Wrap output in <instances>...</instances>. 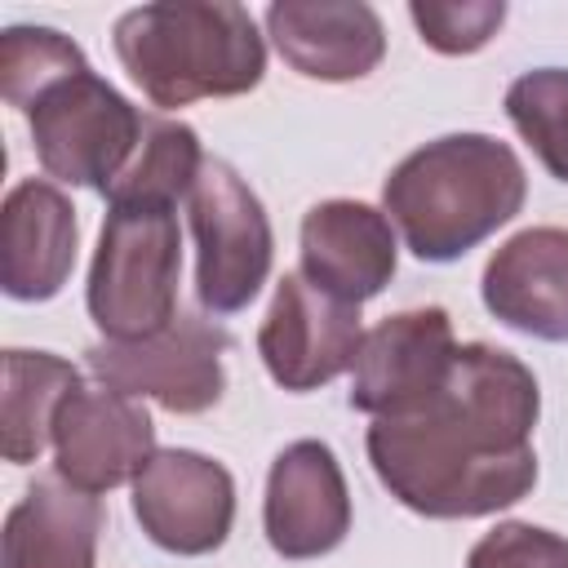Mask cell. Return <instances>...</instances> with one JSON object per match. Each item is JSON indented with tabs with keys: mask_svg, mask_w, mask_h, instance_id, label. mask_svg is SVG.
<instances>
[{
	"mask_svg": "<svg viewBox=\"0 0 568 568\" xmlns=\"http://www.w3.org/2000/svg\"><path fill=\"white\" fill-rule=\"evenodd\" d=\"M537 413L532 368L501 346L466 342L444 386L417 408L373 417L364 444L399 506L426 519H479L532 493Z\"/></svg>",
	"mask_w": 568,
	"mask_h": 568,
	"instance_id": "1",
	"label": "cell"
},
{
	"mask_svg": "<svg viewBox=\"0 0 568 568\" xmlns=\"http://www.w3.org/2000/svg\"><path fill=\"white\" fill-rule=\"evenodd\" d=\"M528 195L524 160L488 133H448L404 155L382 209L422 262H457L497 226H506Z\"/></svg>",
	"mask_w": 568,
	"mask_h": 568,
	"instance_id": "2",
	"label": "cell"
},
{
	"mask_svg": "<svg viewBox=\"0 0 568 568\" xmlns=\"http://www.w3.org/2000/svg\"><path fill=\"white\" fill-rule=\"evenodd\" d=\"M115 58L151 106L178 111L200 98H240L266 75V40L244 4L164 0L115 18Z\"/></svg>",
	"mask_w": 568,
	"mask_h": 568,
	"instance_id": "3",
	"label": "cell"
},
{
	"mask_svg": "<svg viewBox=\"0 0 568 568\" xmlns=\"http://www.w3.org/2000/svg\"><path fill=\"white\" fill-rule=\"evenodd\" d=\"M182 235L173 209H106L89 266V315L106 342H138L178 320Z\"/></svg>",
	"mask_w": 568,
	"mask_h": 568,
	"instance_id": "4",
	"label": "cell"
},
{
	"mask_svg": "<svg viewBox=\"0 0 568 568\" xmlns=\"http://www.w3.org/2000/svg\"><path fill=\"white\" fill-rule=\"evenodd\" d=\"M186 204L195 235V297L209 315H235L271 275V217L226 160H204Z\"/></svg>",
	"mask_w": 568,
	"mask_h": 568,
	"instance_id": "5",
	"label": "cell"
},
{
	"mask_svg": "<svg viewBox=\"0 0 568 568\" xmlns=\"http://www.w3.org/2000/svg\"><path fill=\"white\" fill-rule=\"evenodd\" d=\"M27 120L40 169L67 186L93 191H106L124 173L146 133L142 111L93 67L49 89L27 111Z\"/></svg>",
	"mask_w": 568,
	"mask_h": 568,
	"instance_id": "6",
	"label": "cell"
},
{
	"mask_svg": "<svg viewBox=\"0 0 568 568\" xmlns=\"http://www.w3.org/2000/svg\"><path fill=\"white\" fill-rule=\"evenodd\" d=\"M231 337L209 320H173L138 342H93L84 351L93 377L129 399H155L169 413H204L226 390L222 355Z\"/></svg>",
	"mask_w": 568,
	"mask_h": 568,
	"instance_id": "7",
	"label": "cell"
},
{
	"mask_svg": "<svg viewBox=\"0 0 568 568\" xmlns=\"http://www.w3.org/2000/svg\"><path fill=\"white\" fill-rule=\"evenodd\" d=\"M364 328L359 306L337 302L315 288L302 271H288L275 284L271 311L257 328V355L275 386L284 390H320L346 368H355Z\"/></svg>",
	"mask_w": 568,
	"mask_h": 568,
	"instance_id": "8",
	"label": "cell"
},
{
	"mask_svg": "<svg viewBox=\"0 0 568 568\" xmlns=\"http://www.w3.org/2000/svg\"><path fill=\"white\" fill-rule=\"evenodd\" d=\"M133 519L169 555H213L235 524V479L191 448H160L133 479Z\"/></svg>",
	"mask_w": 568,
	"mask_h": 568,
	"instance_id": "9",
	"label": "cell"
},
{
	"mask_svg": "<svg viewBox=\"0 0 568 568\" xmlns=\"http://www.w3.org/2000/svg\"><path fill=\"white\" fill-rule=\"evenodd\" d=\"M457 359L453 320L444 306H417L386 315L364 333L351 368V408L390 417L430 399Z\"/></svg>",
	"mask_w": 568,
	"mask_h": 568,
	"instance_id": "10",
	"label": "cell"
},
{
	"mask_svg": "<svg viewBox=\"0 0 568 568\" xmlns=\"http://www.w3.org/2000/svg\"><path fill=\"white\" fill-rule=\"evenodd\" d=\"M155 453V426L142 399H129L111 386H80L58 413L53 475L93 497L138 479Z\"/></svg>",
	"mask_w": 568,
	"mask_h": 568,
	"instance_id": "11",
	"label": "cell"
},
{
	"mask_svg": "<svg viewBox=\"0 0 568 568\" xmlns=\"http://www.w3.org/2000/svg\"><path fill=\"white\" fill-rule=\"evenodd\" d=\"M262 528L271 550L284 559H320L346 541L351 488L328 444L297 439L271 462Z\"/></svg>",
	"mask_w": 568,
	"mask_h": 568,
	"instance_id": "12",
	"label": "cell"
},
{
	"mask_svg": "<svg viewBox=\"0 0 568 568\" xmlns=\"http://www.w3.org/2000/svg\"><path fill=\"white\" fill-rule=\"evenodd\" d=\"M399 262L395 226L364 200H324L302 217V275L337 302L377 297Z\"/></svg>",
	"mask_w": 568,
	"mask_h": 568,
	"instance_id": "13",
	"label": "cell"
},
{
	"mask_svg": "<svg viewBox=\"0 0 568 568\" xmlns=\"http://www.w3.org/2000/svg\"><path fill=\"white\" fill-rule=\"evenodd\" d=\"M266 36L297 75L324 84L364 80L386 58V27L359 0H275Z\"/></svg>",
	"mask_w": 568,
	"mask_h": 568,
	"instance_id": "14",
	"label": "cell"
},
{
	"mask_svg": "<svg viewBox=\"0 0 568 568\" xmlns=\"http://www.w3.org/2000/svg\"><path fill=\"white\" fill-rule=\"evenodd\" d=\"M484 306L506 328L537 342H568V231L528 226L484 266Z\"/></svg>",
	"mask_w": 568,
	"mask_h": 568,
	"instance_id": "15",
	"label": "cell"
},
{
	"mask_svg": "<svg viewBox=\"0 0 568 568\" xmlns=\"http://www.w3.org/2000/svg\"><path fill=\"white\" fill-rule=\"evenodd\" d=\"M75 209L44 182L27 178L4 195L0 213V284L13 302H49L75 266Z\"/></svg>",
	"mask_w": 568,
	"mask_h": 568,
	"instance_id": "16",
	"label": "cell"
},
{
	"mask_svg": "<svg viewBox=\"0 0 568 568\" xmlns=\"http://www.w3.org/2000/svg\"><path fill=\"white\" fill-rule=\"evenodd\" d=\"M102 501L62 475L36 479L4 515L0 568H93Z\"/></svg>",
	"mask_w": 568,
	"mask_h": 568,
	"instance_id": "17",
	"label": "cell"
},
{
	"mask_svg": "<svg viewBox=\"0 0 568 568\" xmlns=\"http://www.w3.org/2000/svg\"><path fill=\"white\" fill-rule=\"evenodd\" d=\"M80 390V368L49 351H4V390H0V448L4 462L27 466L53 444L62 404Z\"/></svg>",
	"mask_w": 568,
	"mask_h": 568,
	"instance_id": "18",
	"label": "cell"
},
{
	"mask_svg": "<svg viewBox=\"0 0 568 568\" xmlns=\"http://www.w3.org/2000/svg\"><path fill=\"white\" fill-rule=\"evenodd\" d=\"M204 169V151L191 124L182 120H146V133L124 164V173L102 191L106 209L138 204V209H173L191 200V186Z\"/></svg>",
	"mask_w": 568,
	"mask_h": 568,
	"instance_id": "19",
	"label": "cell"
},
{
	"mask_svg": "<svg viewBox=\"0 0 568 568\" xmlns=\"http://www.w3.org/2000/svg\"><path fill=\"white\" fill-rule=\"evenodd\" d=\"M80 71H89L80 44L53 27H9L0 36V93L18 111H31L49 89Z\"/></svg>",
	"mask_w": 568,
	"mask_h": 568,
	"instance_id": "20",
	"label": "cell"
},
{
	"mask_svg": "<svg viewBox=\"0 0 568 568\" xmlns=\"http://www.w3.org/2000/svg\"><path fill=\"white\" fill-rule=\"evenodd\" d=\"M506 115L550 178L568 182V67L524 71L506 89Z\"/></svg>",
	"mask_w": 568,
	"mask_h": 568,
	"instance_id": "21",
	"label": "cell"
},
{
	"mask_svg": "<svg viewBox=\"0 0 568 568\" xmlns=\"http://www.w3.org/2000/svg\"><path fill=\"white\" fill-rule=\"evenodd\" d=\"M408 18L435 53L462 58V53L484 49L497 36V27L506 22V4L501 0H462V4L426 0V4H408Z\"/></svg>",
	"mask_w": 568,
	"mask_h": 568,
	"instance_id": "22",
	"label": "cell"
},
{
	"mask_svg": "<svg viewBox=\"0 0 568 568\" xmlns=\"http://www.w3.org/2000/svg\"><path fill=\"white\" fill-rule=\"evenodd\" d=\"M466 568H568V537L510 519L470 546Z\"/></svg>",
	"mask_w": 568,
	"mask_h": 568,
	"instance_id": "23",
	"label": "cell"
}]
</instances>
